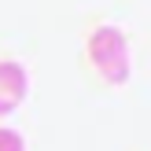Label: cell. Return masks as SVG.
<instances>
[{
    "label": "cell",
    "mask_w": 151,
    "mask_h": 151,
    "mask_svg": "<svg viewBox=\"0 0 151 151\" xmlns=\"http://www.w3.org/2000/svg\"><path fill=\"white\" fill-rule=\"evenodd\" d=\"M29 96V70L19 59H0V118L15 114Z\"/></svg>",
    "instance_id": "7a4b0ae2"
},
{
    "label": "cell",
    "mask_w": 151,
    "mask_h": 151,
    "mask_svg": "<svg viewBox=\"0 0 151 151\" xmlns=\"http://www.w3.org/2000/svg\"><path fill=\"white\" fill-rule=\"evenodd\" d=\"M85 55L107 85H125L133 78V48L122 26H111V22L96 26L85 41Z\"/></svg>",
    "instance_id": "6da1fadb"
},
{
    "label": "cell",
    "mask_w": 151,
    "mask_h": 151,
    "mask_svg": "<svg viewBox=\"0 0 151 151\" xmlns=\"http://www.w3.org/2000/svg\"><path fill=\"white\" fill-rule=\"evenodd\" d=\"M0 151H26V137L11 125H0Z\"/></svg>",
    "instance_id": "3957f363"
}]
</instances>
